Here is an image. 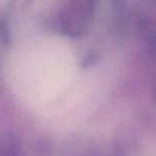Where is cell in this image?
<instances>
[{"instance_id": "obj_1", "label": "cell", "mask_w": 156, "mask_h": 156, "mask_svg": "<svg viewBox=\"0 0 156 156\" xmlns=\"http://www.w3.org/2000/svg\"><path fill=\"white\" fill-rule=\"evenodd\" d=\"M0 156H18V146L12 136H0Z\"/></svg>"}]
</instances>
